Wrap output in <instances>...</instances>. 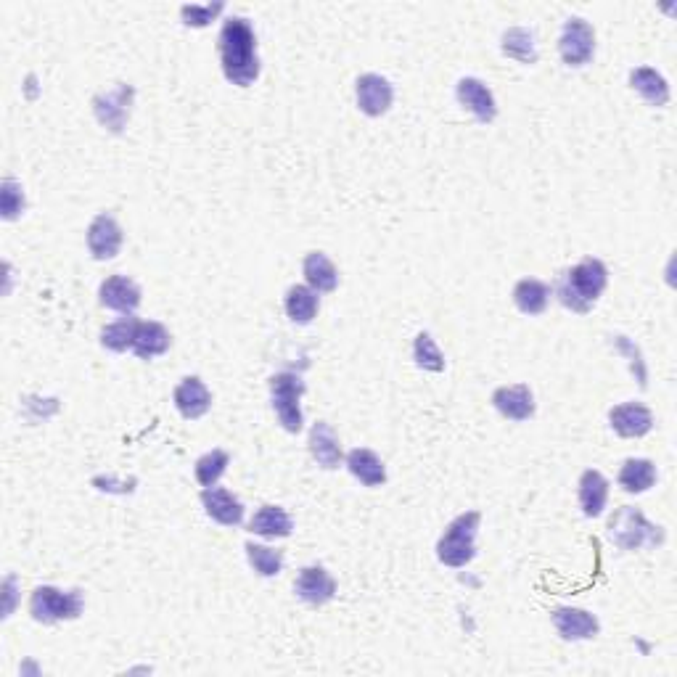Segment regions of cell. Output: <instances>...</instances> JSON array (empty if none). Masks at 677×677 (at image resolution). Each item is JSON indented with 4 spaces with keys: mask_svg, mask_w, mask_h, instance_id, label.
I'll list each match as a JSON object with an SVG mask.
<instances>
[{
    "mask_svg": "<svg viewBox=\"0 0 677 677\" xmlns=\"http://www.w3.org/2000/svg\"><path fill=\"white\" fill-rule=\"evenodd\" d=\"M217 53L225 80L236 88H249L260 77L257 32L244 16H228L217 35Z\"/></svg>",
    "mask_w": 677,
    "mask_h": 677,
    "instance_id": "1",
    "label": "cell"
},
{
    "mask_svg": "<svg viewBox=\"0 0 677 677\" xmlns=\"http://www.w3.org/2000/svg\"><path fill=\"white\" fill-rule=\"evenodd\" d=\"M609 286V268L598 257H585L574 268L564 270L556 283V297L572 313H590Z\"/></svg>",
    "mask_w": 677,
    "mask_h": 677,
    "instance_id": "2",
    "label": "cell"
},
{
    "mask_svg": "<svg viewBox=\"0 0 677 677\" xmlns=\"http://www.w3.org/2000/svg\"><path fill=\"white\" fill-rule=\"evenodd\" d=\"M479 524H482V514L479 511H466V514L455 516L445 527L442 537H439V564L450 566V569H463L466 564H471L474 556H477Z\"/></svg>",
    "mask_w": 677,
    "mask_h": 677,
    "instance_id": "3",
    "label": "cell"
},
{
    "mask_svg": "<svg viewBox=\"0 0 677 677\" xmlns=\"http://www.w3.org/2000/svg\"><path fill=\"white\" fill-rule=\"evenodd\" d=\"M606 532H609L611 543L627 553L640 551V548H656L664 543V529L659 524H651L643 511L635 506L617 508L609 519Z\"/></svg>",
    "mask_w": 677,
    "mask_h": 677,
    "instance_id": "4",
    "label": "cell"
},
{
    "mask_svg": "<svg viewBox=\"0 0 677 677\" xmlns=\"http://www.w3.org/2000/svg\"><path fill=\"white\" fill-rule=\"evenodd\" d=\"M85 609V598L80 590H61L53 585H40L32 590L30 614L40 625H59L77 619Z\"/></svg>",
    "mask_w": 677,
    "mask_h": 677,
    "instance_id": "5",
    "label": "cell"
},
{
    "mask_svg": "<svg viewBox=\"0 0 677 677\" xmlns=\"http://www.w3.org/2000/svg\"><path fill=\"white\" fill-rule=\"evenodd\" d=\"M302 395H305V381L299 373L283 371L270 379V402L276 410L278 424L289 434H299L305 426L302 416Z\"/></svg>",
    "mask_w": 677,
    "mask_h": 677,
    "instance_id": "6",
    "label": "cell"
},
{
    "mask_svg": "<svg viewBox=\"0 0 677 677\" xmlns=\"http://www.w3.org/2000/svg\"><path fill=\"white\" fill-rule=\"evenodd\" d=\"M135 104V88L127 82H117L114 88L104 90L93 98V114L109 133H122L130 122Z\"/></svg>",
    "mask_w": 677,
    "mask_h": 677,
    "instance_id": "7",
    "label": "cell"
},
{
    "mask_svg": "<svg viewBox=\"0 0 677 677\" xmlns=\"http://www.w3.org/2000/svg\"><path fill=\"white\" fill-rule=\"evenodd\" d=\"M558 53L566 67H585L596 56V32L582 16L566 19L561 38H558Z\"/></svg>",
    "mask_w": 677,
    "mask_h": 677,
    "instance_id": "8",
    "label": "cell"
},
{
    "mask_svg": "<svg viewBox=\"0 0 677 677\" xmlns=\"http://www.w3.org/2000/svg\"><path fill=\"white\" fill-rule=\"evenodd\" d=\"M122 244H125V233H122L117 217L109 212L93 217V223L88 225V249L98 262L114 260L120 254Z\"/></svg>",
    "mask_w": 677,
    "mask_h": 677,
    "instance_id": "9",
    "label": "cell"
},
{
    "mask_svg": "<svg viewBox=\"0 0 677 677\" xmlns=\"http://www.w3.org/2000/svg\"><path fill=\"white\" fill-rule=\"evenodd\" d=\"M355 101H358V109L365 117H381L392 109L395 88L387 77L368 72V75H360L355 82Z\"/></svg>",
    "mask_w": 677,
    "mask_h": 677,
    "instance_id": "10",
    "label": "cell"
},
{
    "mask_svg": "<svg viewBox=\"0 0 677 677\" xmlns=\"http://www.w3.org/2000/svg\"><path fill=\"white\" fill-rule=\"evenodd\" d=\"M455 96H458V104L474 114V120L482 125H490L498 117V101L479 77H461L455 85Z\"/></svg>",
    "mask_w": 677,
    "mask_h": 677,
    "instance_id": "11",
    "label": "cell"
},
{
    "mask_svg": "<svg viewBox=\"0 0 677 677\" xmlns=\"http://www.w3.org/2000/svg\"><path fill=\"white\" fill-rule=\"evenodd\" d=\"M551 622L564 640H590L601 633L596 614L580 606H558L551 611Z\"/></svg>",
    "mask_w": 677,
    "mask_h": 677,
    "instance_id": "12",
    "label": "cell"
},
{
    "mask_svg": "<svg viewBox=\"0 0 677 677\" xmlns=\"http://www.w3.org/2000/svg\"><path fill=\"white\" fill-rule=\"evenodd\" d=\"M294 593L299 601L310 603V606H326L328 601L336 598V580L328 574L326 566H305L294 580Z\"/></svg>",
    "mask_w": 677,
    "mask_h": 677,
    "instance_id": "13",
    "label": "cell"
},
{
    "mask_svg": "<svg viewBox=\"0 0 677 677\" xmlns=\"http://www.w3.org/2000/svg\"><path fill=\"white\" fill-rule=\"evenodd\" d=\"M609 426L619 437L640 439L654 429V413L643 402H622L609 410Z\"/></svg>",
    "mask_w": 677,
    "mask_h": 677,
    "instance_id": "14",
    "label": "cell"
},
{
    "mask_svg": "<svg viewBox=\"0 0 677 677\" xmlns=\"http://www.w3.org/2000/svg\"><path fill=\"white\" fill-rule=\"evenodd\" d=\"M141 286L127 276H109L98 289V302L114 313L133 315L141 307Z\"/></svg>",
    "mask_w": 677,
    "mask_h": 677,
    "instance_id": "15",
    "label": "cell"
},
{
    "mask_svg": "<svg viewBox=\"0 0 677 677\" xmlns=\"http://www.w3.org/2000/svg\"><path fill=\"white\" fill-rule=\"evenodd\" d=\"M201 506H204V514L209 516L217 524H223V527H239L241 521H244L246 508L231 490H225V487H204L201 490Z\"/></svg>",
    "mask_w": 677,
    "mask_h": 677,
    "instance_id": "16",
    "label": "cell"
},
{
    "mask_svg": "<svg viewBox=\"0 0 677 677\" xmlns=\"http://www.w3.org/2000/svg\"><path fill=\"white\" fill-rule=\"evenodd\" d=\"M492 405L500 416L514 421V424H524L535 416V395L527 384H514V387H498L492 392Z\"/></svg>",
    "mask_w": 677,
    "mask_h": 677,
    "instance_id": "17",
    "label": "cell"
},
{
    "mask_svg": "<svg viewBox=\"0 0 677 677\" xmlns=\"http://www.w3.org/2000/svg\"><path fill=\"white\" fill-rule=\"evenodd\" d=\"M172 402L186 421H196V418L207 416L209 408H212V392L199 376H186V379H180V384L172 392Z\"/></svg>",
    "mask_w": 677,
    "mask_h": 677,
    "instance_id": "18",
    "label": "cell"
},
{
    "mask_svg": "<svg viewBox=\"0 0 677 677\" xmlns=\"http://www.w3.org/2000/svg\"><path fill=\"white\" fill-rule=\"evenodd\" d=\"M307 445H310V455H313V461L318 463L320 469L334 471L342 466L344 461L342 442H339L336 432L326 424V421L313 424V429H310V442H307Z\"/></svg>",
    "mask_w": 677,
    "mask_h": 677,
    "instance_id": "19",
    "label": "cell"
},
{
    "mask_svg": "<svg viewBox=\"0 0 677 677\" xmlns=\"http://www.w3.org/2000/svg\"><path fill=\"white\" fill-rule=\"evenodd\" d=\"M172 347V336L159 320H138L133 339V352L141 360H154Z\"/></svg>",
    "mask_w": 677,
    "mask_h": 677,
    "instance_id": "20",
    "label": "cell"
},
{
    "mask_svg": "<svg viewBox=\"0 0 677 677\" xmlns=\"http://www.w3.org/2000/svg\"><path fill=\"white\" fill-rule=\"evenodd\" d=\"M630 88L638 93L648 106H656V109H662V106L670 104V82L662 72H656L654 67H635L630 72Z\"/></svg>",
    "mask_w": 677,
    "mask_h": 677,
    "instance_id": "21",
    "label": "cell"
},
{
    "mask_svg": "<svg viewBox=\"0 0 677 677\" xmlns=\"http://www.w3.org/2000/svg\"><path fill=\"white\" fill-rule=\"evenodd\" d=\"M246 529L257 537H265V540H281V537H289L294 532V521H291L289 511L281 506H262L260 511H254V516L249 519Z\"/></svg>",
    "mask_w": 677,
    "mask_h": 677,
    "instance_id": "22",
    "label": "cell"
},
{
    "mask_svg": "<svg viewBox=\"0 0 677 677\" xmlns=\"http://www.w3.org/2000/svg\"><path fill=\"white\" fill-rule=\"evenodd\" d=\"M344 463H347V469H350L352 477L358 479L360 484H365V487H381V484L387 482V466H384V461H381L379 455L373 453V450H368V447H355V450H350L347 458H344Z\"/></svg>",
    "mask_w": 677,
    "mask_h": 677,
    "instance_id": "23",
    "label": "cell"
},
{
    "mask_svg": "<svg viewBox=\"0 0 677 677\" xmlns=\"http://www.w3.org/2000/svg\"><path fill=\"white\" fill-rule=\"evenodd\" d=\"M609 503V479L601 471L588 469L580 477V508L588 519H598Z\"/></svg>",
    "mask_w": 677,
    "mask_h": 677,
    "instance_id": "24",
    "label": "cell"
},
{
    "mask_svg": "<svg viewBox=\"0 0 677 677\" xmlns=\"http://www.w3.org/2000/svg\"><path fill=\"white\" fill-rule=\"evenodd\" d=\"M283 310L289 315L291 323H299V326H307L313 323L315 315L320 310V297L318 291H313L307 283H297L286 291V299H283Z\"/></svg>",
    "mask_w": 677,
    "mask_h": 677,
    "instance_id": "25",
    "label": "cell"
},
{
    "mask_svg": "<svg viewBox=\"0 0 677 677\" xmlns=\"http://www.w3.org/2000/svg\"><path fill=\"white\" fill-rule=\"evenodd\" d=\"M302 273H305L307 286L318 294H331L339 286V270L323 252H310L302 262Z\"/></svg>",
    "mask_w": 677,
    "mask_h": 677,
    "instance_id": "26",
    "label": "cell"
},
{
    "mask_svg": "<svg viewBox=\"0 0 677 677\" xmlns=\"http://www.w3.org/2000/svg\"><path fill=\"white\" fill-rule=\"evenodd\" d=\"M514 305L524 315H543L551 305V286L540 278H521L514 286Z\"/></svg>",
    "mask_w": 677,
    "mask_h": 677,
    "instance_id": "27",
    "label": "cell"
},
{
    "mask_svg": "<svg viewBox=\"0 0 677 677\" xmlns=\"http://www.w3.org/2000/svg\"><path fill=\"white\" fill-rule=\"evenodd\" d=\"M617 482L630 495H643V492H648L656 484L654 461H648V458H630V461L622 463Z\"/></svg>",
    "mask_w": 677,
    "mask_h": 677,
    "instance_id": "28",
    "label": "cell"
},
{
    "mask_svg": "<svg viewBox=\"0 0 677 677\" xmlns=\"http://www.w3.org/2000/svg\"><path fill=\"white\" fill-rule=\"evenodd\" d=\"M500 51L506 53L508 59L519 61V64H535L537 61V38L535 32L527 27H511L503 32L500 38Z\"/></svg>",
    "mask_w": 677,
    "mask_h": 677,
    "instance_id": "29",
    "label": "cell"
},
{
    "mask_svg": "<svg viewBox=\"0 0 677 677\" xmlns=\"http://www.w3.org/2000/svg\"><path fill=\"white\" fill-rule=\"evenodd\" d=\"M135 328H138V318H133V315H125V318L114 320V323H109V326L101 331V344H104L109 352L133 350Z\"/></svg>",
    "mask_w": 677,
    "mask_h": 677,
    "instance_id": "30",
    "label": "cell"
},
{
    "mask_svg": "<svg viewBox=\"0 0 677 677\" xmlns=\"http://www.w3.org/2000/svg\"><path fill=\"white\" fill-rule=\"evenodd\" d=\"M246 558H249V566L260 577H278L283 569V553L270 548V545L262 543H246Z\"/></svg>",
    "mask_w": 677,
    "mask_h": 677,
    "instance_id": "31",
    "label": "cell"
},
{
    "mask_svg": "<svg viewBox=\"0 0 677 677\" xmlns=\"http://www.w3.org/2000/svg\"><path fill=\"white\" fill-rule=\"evenodd\" d=\"M228 463H231V455L225 453V450H209V453H204L196 461V482L201 487H215L223 479L225 471H228Z\"/></svg>",
    "mask_w": 677,
    "mask_h": 677,
    "instance_id": "32",
    "label": "cell"
},
{
    "mask_svg": "<svg viewBox=\"0 0 677 677\" xmlns=\"http://www.w3.org/2000/svg\"><path fill=\"white\" fill-rule=\"evenodd\" d=\"M413 360H416L418 368H424L429 373L445 371V355L434 342V336L426 334V331H421L413 342Z\"/></svg>",
    "mask_w": 677,
    "mask_h": 677,
    "instance_id": "33",
    "label": "cell"
},
{
    "mask_svg": "<svg viewBox=\"0 0 677 677\" xmlns=\"http://www.w3.org/2000/svg\"><path fill=\"white\" fill-rule=\"evenodd\" d=\"M225 11L223 0H215V3H186V6H180V16H183V24L186 27H194V30H201V27H207L217 19V16Z\"/></svg>",
    "mask_w": 677,
    "mask_h": 677,
    "instance_id": "34",
    "label": "cell"
},
{
    "mask_svg": "<svg viewBox=\"0 0 677 677\" xmlns=\"http://www.w3.org/2000/svg\"><path fill=\"white\" fill-rule=\"evenodd\" d=\"M24 209H27V199H24V188L16 183L14 178L3 180V186H0V215L3 220H16V217L22 215Z\"/></svg>",
    "mask_w": 677,
    "mask_h": 677,
    "instance_id": "35",
    "label": "cell"
},
{
    "mask_svg": "<svg viewBox=\"0 0 677 677\" xmlns=\"http://www.w3.org/2000/svg\"><path fill=\"white\" fill-rule=\"evenodd\" d=\"M617 347H619V350H625L627 355H630V358H633L635 379H638L640 387H646L648 373H646V365H643V358H640V350H638V347H635V344L630 342V339H627V336H617Z\"/></svg>",
    "mask_w": 677,
    "mask_h": 677,
    "instance_id": "36",
    "label": "cell"
},
{
    "mask_svg": "<svg viewBox=\"0 0 677 677\" xmlns=\"http://www.w3.org/2000/svg\"><path fill=\"white\" fill-rule=\"evenodd\" d=\"M93 487H98V490H104V492H122V495H125V492H133L135 479L120 484V482H114L112 477H96L93 479Z\"/></svg>",
    "mask_w": 677,
    "mask_h": 677,
    "instance_id": "37",
    "label": "cell"
},
{
    "mask_svg": "<svg viewBox=\"0 0 677 677\" xmlns=\"http://www.w3.org/2000/svg\"><path fill=\"white\" fill-rule=\"evenodd\" d=\"M14 588H16V577L14 574H8L6 580H3V598H6V606H3V619L11 617V611H14Z\"/></svg>",
    "mask_w": 677,
    "mask_h": 677,
    "instance_id": "38",
    "label": "cell"
}]
</instances>
